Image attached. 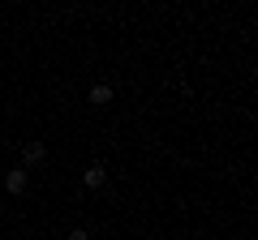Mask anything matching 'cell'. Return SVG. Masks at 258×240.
Returning <instances> with one entry per match:
<instances>
[{
	"mask_svg": "<svg viewBox=\"0 0 258 240\" xmlns=\"http://www.w3.org/2000/svg\"><path fill=\"white\" fill-rule=\"evenodd\" d=\"M82 185H86V189H103V185H108V167H103V163H91V167L82 172Z\"/></svg>",
	"mask_w": 258,
	"mask_h": 240,
	"instance_id": "cell-3",
	"label": "cell"
},
{
	"mask_svg": "<svg viewBox=\"0 0 258 240\" xmlns=\"http://www.w3.org/2000/svg\"><path fill=\"white\" fill-rule=\"evenodd\" d=\"M26 185H30V172H26V167H9V172H5V189H9L13 197L26 193Z\"/></svg>",
	"mask_w": 258,
	"mask_h": 240,
	"instance_id": "cell-1",
	"label": "cell"
},
{
	"mask_svg": "<svg viewBox=\"0 0 258 240\" xmlns=\"http://www.w3.org/2000/svg\"><path fill=\"white\" fill-rule=\"evenodd\" d=\"M43 159H47V146L39 138H30L26 146H22V167H35V163H43Z\"/></svg>",
	"mask_w": 258,
	"mask_h": 240,
	"instance_id": "cell-2",
	"label": "cell"
},
{
	"mask_svg": "<svg viewBox=\"0 0 258 240\" xmlns=\"http://www.w3.org/2000/svg\"><path fill=\"white\" fill-rule=\"evenodd\" d=\"M64 240H91V231H86V227H74V231H69Z\"/></svg>",
	"mask_w": 258,
	"mask_h": 240,
	"instance_id": "cell-5",
	"label": "cell"
},
{
	"mask_svg": "<svg viewBox=\"0 0 258 240\" xmlns=\"http://www.w3.org/2000/svg\"><path fill=\"white\" fill-rule=\"evenodd\" d=\"M91 103H95V107H108V103H112V86L108 82H95L91 86Z\"/></svg>",
	"mask_w": 258,
	"mask_h": 240,
	"instance_id": "cell-4",
	"label": "cell"
}]
</instances>
